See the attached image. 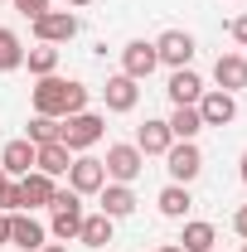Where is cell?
<instances>
[{
    "mask_svg": "<svg viewBox=\"0 0 247 252\" xmlns=\"http://www.w3.org/2000/svg\"><path fill=\"white\" fill-rule=\"evenodd\" d=\"M34 112L39 117H78V112H88V83H73V78H59V73H49V78H39L34 83Z\"/></svg>",
    "mask_w": 247,
    "mask_h": 252,
    "instance_id": "1",
    "label": "cell"
},
{
    "mask_svg": "<svg viewBox=\"0 0 247 252\" xmlns=\"http://www.w3.org/2000/svg\"><path fill=\"white\" fill-rule=\"evenodd\" d=\"M107 136V117H97V112H78V117H63L59 126V141L73 151V156H88L97 141Z\"/></svg>",
    "mask_w": 247,
    "mask_h": 252,
    "instance_id": "2",
    "label": "cell"
},
{
    "mask_svg": "<svg viewBox=\"0 0 247 252\" xmlns=\"http://www.w3.org/2000/svg\"><path fill=\"white\" fill-rule=\"evenodd\" d=\"M165 170H170V185H194L204 175V151L199 141H175L165 151Z\"/></svg>",
    "mask_w": 247,
    "mask_h": 252,
    "instance_id": "3",
    "label": "cell"
},
{
    "mask_svg": "<svg viewBox=\"0 0 247 252\" xmlns=\"http://www.w3.org/2000/svg\"><path fill=\"white\" fill-rule=\"evenodd\" d=\"M49 209H54V223H49V233H54L59 243H73V238H78V228H83V194H73V189H59Z\"/></svg>",
    "mask_w": 247,
    "mask_h": 252,
    "instance_id": "4",
    "label": "cell"
},
{
    "mask_svg": "<svg viewBox=\"0 0 247 252\" xmlns=\"http://www.w3.org/2000/svg\"><path fill=\"white\" fill-rule=\"evenodd\" d=\"M102 170H107V180H112V185H136V180H141V170H146V156H141L131 141H122V146H107Z\"/></svg>",
    "mask_w": 247,
    "mask_h": 252,
    "instance_id": "5",
    "label": "cell"
},
{
    "mask_svg": "<svg viewBox=\"0 0 247 252\" xmlns=\"http://www.w3.org/2000/svg\"><path fill=\"white\" fill-rule=\"evenodd\" d=\"M30 25H34V39H39V44H54V49H59V44H68V39L78 34V15H73V10H44Z\"/></svg>",
    "mask_w": 247,
    "mask_h": 252,
    "instance_id": "6",
    "label": "cell"
},
{
    "mask_svg": "<svg viewBox=\"0 0 247 252\" xmlns=\"http://www.w3.org/2000/svg\"><path fill=\"white\" fill-rule=\"evenodd\" d=\"M194 34L189 30H165L160 39H155V59L165 63V68H189L194 63Z\"/></svg>",
    "mask_w": 247,
    "mask_h": 252,
    "instance_id": "7",
    "label": "cell"
},
{
    "mask_svg": "<svg viewBox=\"0 0 247 252\" xmlns=\"http://www.w3.org/2000/svg\"><path fill=\"white\" fill-rule=\"evenodd\" d=\"M194 107H199L204 126H228V122H238V97L223 93V88H204V97H199Z\"/></svg>",
    "mask_w": 247,
    "mask_h": 252,
    "instance_id": "8",
    "label": "cell"
},
{
    "mask_svg": "<svg viewBox=\"0 0 247 252\" xmlns=\"http://www.w3.org/2000/svg\"><path fill=\"white\" fill-rule=\"evenodd\" d=\"M155 68H160V59H155V39H131V44L122 49V73H126V78L146 83Z\"/></svg>",
    "mask_w": 247,
    "mask_h": 252,
    "instance_id": "9",
    "label": "cell"
},
{
    "mask_svg": "<svg viewBox=\"0 0 247 252\" xmlns=\"http://www.w3.org/2000/svg\"><path fill=\"white\" fill-rule=\"evenodd\" d=\"M102 185H107L102 160L97 156H73V165H68V189H73V194H97Z\"/></svg>",
    "mask_w": 247,
    "mask_h": 252,
    "instance_id": "10",
    "label": "cell"
},
{
    "mask_svg": "<svg viewBox=\"0 0 247 252\" xmlns=\"http://www.w3.org/2000/svg\"><path fill=\"white\" fill-rule=\"evenodd\" d=\"M10 243L20 252H39L49 243V228L39 219H30V209H20V214H10Z\"/></svg>",
    "mask_w": 247,
    "mask_h": 252,
    "instance_id": "11",
    "label": "cell"
},
{
    "mask_svg": "<svg viewBox=\"0 0 247 252\" xmlns=\"http://www.w3.org/2000/svg\"><path fill=\"white\" fill-rule=\"evenodd\" d=\"M97 204H102L97 214H107L112 223H117V219H131V214H136V189H131V185H112V180H107V185L97 189Z\"/></svg>",
    "mask_w": 247,
    "mask_h": 252,
    "instance_id": "12",
    "label": "cell"
},
{
    "mask_svg": "<svg viewBox=\"0 0 247 252\" xmlns=\"http://www.w3.org/2000/svg\"><path fill=\"white\" fill-rule=\"evenodd\" d=\"M102 102H107V112H136V102H141V83L126 78V73H112L107 88H102Z\"/></svg>",
    "mask_w": 247,
    "mask_h": 252,
    "instance_id": "13",
    "label": "cell"
},
{
    "mask_svg": "<svg viewBox=\"0 0 247 252\" xmlns=\"http://www.w3.org/2000/svg\"><path fill=\"white\" fill-rule=\"evenodd\" d=\"M165 93H170V102H175V107H194V102L204 97V78H199L194 68H170Z\"/></svg>",
    "mask_w": 247,
    "mask_h": 252,
    "instance_id": "14",
    "label": "cell"
},
{
    "mask_svg": "<svg viewBox=\"0 0 247 252\" xmlns=\"http://www.w3.org/2000/svg\"><path fill=\"white\" fill-rule=\"evenodd\" d=\"M141 156H165L170 146H175V136H170V122H160V117H151L146 126H136V141H131Z\"/></svg>",
    "mask_w": 247,
    "mask_h": 252,
    "instance_id": "15",
    "label": "cell"
},
{
    "mask_svg": "<svg viewBox=\"0 0 247 252\" xmlns=\"http://www.w3.org/2000/svg\"><path fill=\"white\" fill-rule=\"evenodd\" d=\"M214 83L223 88V93H243L247 88V59L243 54H218V63H214Z\"/></svg>",
    "mask_w": 247,
    "mask_h": 252,
    "instance_id": "16",
    "label": "cell"
},
{
    "mask_svg": "<svg viewBox=\"0 0 247 252\" xmlns=\"http://www.w3.org/2000/svg\"><path fill=\"white\" fill-rule=\"evenodd\" d=\"M68 165H73V151H68L63 141H49V146H39V151H34V170H39V175H49V180H63V175H68Z\"/></svg>",
    "mask_w": 247,
    "mask_h": 252,
    "instance_id": "17",
    "label": "cell"
},
{
    "mask_svg": "<svg viewBox=\"0 0 247 252\" xmlns=\"http://www.w3.org/2000/svg\"><path fill=\"white\" fill-rule=\"evenodd\" d=\"M34 151H39V146H30L25 136H20V141H10V146L0 151V170H5L10 180H25V175L34 170Z\"/></svg>",
    "mask_w": 247,
    "mask_h": 252,
    "instance_id": "18",
    "label": "cell"
},
{
    "mask_svg": "<svg viewBox=\"0 0 247 252\" xmlns=\"http://www.w3.org/2000/svg\"><path fill=\"white\" fill-rule=\"evenodd\" d=\"M20 194H25V209H49L54 194H59V180H49V175L30 170V175L20 180Z\"/></svg>",
    "mask_w": 247,
    "mask_h": 252,
    "instance_id": "19",
    "label": "cell"
},
{
    "mask_svg": "<svg viewBox=\"0 0 247 252\" xmlns=\"http://www.w3.org/2000/svg\"><path fill=\"white\" fill-rule=\"evenodd\" d=\"M214 243H218V228L204 223V219H189L185 233H180V248L185 252H214Z\"/></svg>",
    "mask_w": 247,
    "mask_h": 252,
    "instance_id": "20",
    "label": "cell"
},
{
    "mask_svg": "<svg viewBox=\"0 0 247 252\" xmlns=\"http://www.w3.org/2000/svg\"><path fill=\"white\" fill-rule=\"evenodd\" d=\"M155 209L165 214V219H185L189 209H194V199H189V185H165L155 194Z\"/></svg>",
    "mask_w": 247,
    "mask_h": 252,
    "instance_id": "21",
    "label": "cell"
},
{
    "mask_svg": "<svg viewBox=\"0 0 247 252\" xmlns=\"http://www.w3.org/2000/svg\"><path fill=\"white\" fill-rule=\"evenodd\" d=\"M165 122H170V136H175V141H199V131H204L199 107H175Z\"/></svg>",
    "mask_w": 247,
    "mask_h": 252,
    "instance_id": "22",
    "label": "cell"
},
{
    "mask_svg": "<svg viewBox=\"0 0 247 252\" xmlns=\"http://www.w3.org/2000/svg\"><path fill=\"white\" fill-rule=\"evenodd\" d=\"M78 243H83V248H107V243H112V219H107V214H83Z\"/></svg>",
    "mask_w": 247,
    "mask_h": 252,
    "instance_id": "23",
    "label": "cell"
},
{
    "mask_svg": "<svg viewBox=\"0 0 247 252\" xmlns=\"http://www.w3.org/2000/svg\"><path fill=\"white\" fill-rule=\"evenodd\" d=\"M15 68H25V44L15 30L0 25V73H15Z\"/></svg>",
    "mask_w": 247,
    "mask_h": 252,
    "instance_id": "24",
    "label": "cell"
},
{
    "mask_svg": "<svg viewBox=\"0 0 247 252\" xmlns=\"http://www.w3.org/2000/svg\"><path fill=\"white\" fill-rule=\"evenodd\" d=\"M25 63H30L34 78H49V73H59V49L54 44H34V49H25Z\"/></svg>",
    "mask_w": 247,
    "mask_h": 252,
    "instance_id": "25",
    "label": "cell"
},
{
    "mask_svg": "<svg viewBox=\"0 0 247 252\" xmlns=\"http://www.w3.org/2000/svg\"><path fill=\"white\" fill-rule=\"evenodd\" d=\"M59 117H39V112H34V122H30V131H25V141H30V146H49V141H59Z\"/></svg>",
    "mask_w": 247,
    "mask_h": 252,
    "instance_id": "26",
    "label": "cell"
},
{
    "mask_svg": "<svg viewBox=\"0 0 247 252\" xmlns=\"http://www.w3.org/2000/svg\"><path fill=\"white\" fill-rule=\"evenodd\" d=\"M20 209H25L20 180H5V185H0V214H20Z\"/></svg>",
    "mask_w": 247,
    "mask_h": 252,
    "instance_id": "27",
    "label": "cell"
},
{
    "mask_svg": "<svg viewBox=\"0 0 247 252\" xmlns=\"http://www.w3.org/2000/svg\"><path fill=\"white\" fill-rule=\"evenodd\" d=\"M15 10H20L25 20H39V15L49 10V0H15Z\"/></svg>",
    "mask_w": 247,
    "mask_h": 252,
    "instance_id": "28",
    "label": "cell"
},
{
    "mask_svg": "<svg viewBox=\"0 0 247 252\" xmlns=\"http://www.w3.org/2000/svg\"><path fill=\"white\" fill-rule=\"evenodd\" d=\"M228 34H233V39H238V44H243V49H247V15H238V20L228 25Z\"/></svg>",
    "mask_w": 247,
    "mask_h": 252,
    "instance_id": "29",
    "label": "cell"
},
{
    "mask_svg": "<svg viewBox=\"0 0 247 252\" xmlns=\"http://www.w3.org/2000/svg\"><path fill=\"white\" fill-rule=\"evenodd\" d=\"M233 233H238V238H243V243H247V204H243V209H238V214H233Z\"/></svg>",
    "mask_w": 247,
    "mask_h": 252,
    "instance_id": "30",
    "label": "cell"
},
{
    "mask_svg": "<svg viewBox=\"0 0 247 252\" xmlns=\"http://www.w3.org/2000/svg\"><path fill=\"white\" fill-rule=\"evenodd\" d=\"M10 243V214H0V248Z\"/></svg>",
    "mask_w": 247,
    "mask_h": 252,
    "instance_id": "31",
    "label": "cell"
},
{
    "mask_svg": "<svg viewBox=\"0 0 247 252\" xmlns=\"http://www.w3.org/2000/svg\"><path fill=\"white\" fill-rule=\"evenodd\" d=\"M39 252H68V243H44Z\"/></svg>",
    "mask_w": 247,
    "mask_h": 252,
    "instance_id": "32",
    "label": "cell"
},
{
    "mask_svg": "<svg viewBox=\"0 0 247 252\" xmlns=\"http://www.w3.org/2000/svg\"><path fill=\"white\" fill-rule=\"evenodd\" d=\"M155 252H185V248H180V243H165V248H155Z\"/></svg>",
    "mask_w": 247,
    "mask_h": 252,
    "instance_id": "33",
    "label": "cell"
},
{
    "mask_svg": "<svg viewBox=\"0 0 247 252\" xmlns=\"http://www.w3.org/2000/svg\"><path fill=\"white\" fill-rule=\"evenodd\" d=\"M68 5H73V10H88V5H93V0H68Z\"/></svg>",
    "mask_w": 247,
    "mask_h": 252,
    "instance_id": "34",
    "label": "cell"
},
{
    "mask_svg": "<svg viewBox=\"0 0 247 252\" xmlns=\"http://www.w3.org/2000/svg\"><path fill=\"white\" fill-rule=\"evenodd\" d=\"M238 170H243V180H247V151H243V165H238Z\"/></svg>",
    "mask_w": 247,
    "mask_h": 252,
    "instance_id": "35",
    "label": "cell"
},
{
    "mask_svg": "<svg viewBox=\"0 0 247 252\" xmlns=\"http://www.w3.org/2000/svg\"><path fill=\"white\" fill-rule=\"evenodd\" d=\"M5 180H10V175H5V170H0V185H5Z\"/></svg>",
    "mask_w": 247,
    "mask_h": 252,
    "instance_id": "36",
    "label": "cell"
},
{
    "mask_svg": "<svg viewBox=\"0 0 247 252\" xmlns=\"http://www.w3.org/2000/svg\"><path fill=\"white\" fill-rule=\"evenodd\" d=\"M243 252H247V243H243Z\"/></svg>",
    "mask_w": 247,
    "mask_h": 252,
    "instance_id": "37",
    "label": "cell"
},
{
    "mask_svg": "<svg viewBox=\"0 0 247 252\" xmlns=\"http://www.w3.org/2000/svg\"><path fill=\"white\" fill-rule=\"evenodd\" d=\"M214 252H218V248H214Z\"/></svg>",
    "mask_w": 247,
    "mask_h": 252,
    "instance_id": "38",
    "label": "cell"
}]
</instances>
